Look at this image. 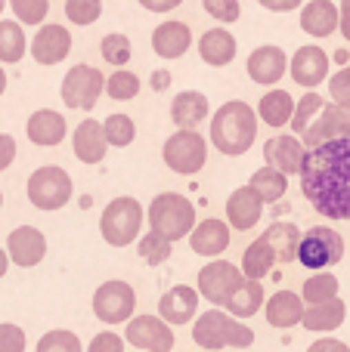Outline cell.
I'll use <instances>...</instances> for the list:
<instances>
[{
    "instance_id": "obj_1",
    "label": "cell",
    "mask_w": 350,
    "mask_h": 352,
    "mask_svg": "<svg viewBox=\"0 0 350 352\" xmlns=\"http://www.w3.org/2000/svg\"><path fill=\"white\" fill-rule=\"evenodd\" d=\"M301 192L316 213L350 219V136H335L307 148L301 164Z\"/></svg>"
},
{
    "instance_id": "obj_2",
    "label": "cell",
    "mask_w": 350,
    "mask_h": 352,
    "mask_svg": "<svg viewBox=\"0 0 350 352\" xmlns=\"http://www.w3.org/2000/svg\"><path fill=\"white\" fill-rule=\"evenodd\" d=\"M258 109H251L242 99L233 102H223L220 109L211 118V142L220 155H245L254 146V136H258Z\"/></svg>"
},
{
    "instance_id": "obj_3",
    "label": "cell",
    "mask_w": 350,
    "mask_h": 352,
    "mask_svg": "<svg viewBox=\"0 0 350 352\" xmlns=\"http://www.w3.org/2000/svg\"><path fill=\"white\" fill-rule=\"evenodd\" d=\"M192 340L198 349H248L254 343V331L242 324L236 316H227L220 309H208L198 316L196 328H192Z\"/></svg>"
},
{
    "instance_id": "obj_4",
    "label": "cell",
    "mask_w": 350,
    "mask_h": 352,
    "mask_svg": "<svg viewBox=\"0 0 350 352\" xmlns=\"http://www.w3.org/2000/svg\"><path fill=\"white\" fill-rule=\"evenodd\" d=\"M149 229H155L158 235L171 238V241L189 238V232L196 229V207H192V201L180 192H161L149 204Z\"/></svg>"
},
{
    "instance_id": "obj_5",
    "label": "cell",
    "mask_w": 350,
    "mask_h": 352,
    "mask_svg": "<svg viewBox=\"0 0 350 352\" xmlns=\"http://www.w3.org/2000/svg\"><path fill=\"white\" fill-rule=\"evenodd\" d=\"M143 229V204L130 195H121V198L109 201L99 217V235L109 248H127L140 238Z\"/></svg>"
},
{
    "instance_id": "obj_6",
    "label": "cell",
    "mask_w": 350,
    "mask_h": 352,
    "mask_svg": "<svg viewBox=\"0 0 350 352\" xmlns=\"http://www.w3.org/2000/svg\"><path fill=\"white\" fill-rule=\"evenodd\" d=\"M295 260L301 263V266L313 269V272L338 266V263L344 260V238L335 229H329V226H313V229H307L301 235Z\"/></svg>"
},
{
    "instance_id": "obj_7",
    "label": "cell",
    "mask_w": 350,
    "mask_h": 352,
    "mask_svg": "<svg viewBox=\"0 0 350 352\" xmlns=\"http://www.w3.org/2000/svg\"><path fill=\"white\" fill-rule=\"evenodd\" d=\"M161 158H165V164L171 167L174 173L192 176L202 170L205 161H208V142H205V136L196 133V130L177 127V133L167 136L165 146H161Z\"/></svg>"
},
{
    "instance_id": "obj_8",
    "label": "cell",
    "mask_w": 350,
    "mask_h": 352,
    "mask_svg": "<svg viewBox=\"0 0 350 352\" xmlns=\"http://www.w3.org/2000/svg\"><path fill=\"white\" fill-rule=\"evenodd\" d=\"M28 201L37 210H62L72 201V176L56 164L37 167L28 176Z\"/></svg>"
},
{
    "instance_id": "obj_9",
    "label": "cell",
    "mask_w": 350,
    "mask_h": 352,
    "mask_svg": "<svg viewBox=\"0 0 350 352\" xmlns=\"http://www.w3.org/2000/svg\"><path fill=\"white\" fill-rule=\"evenodd\" d=\"M105 93V74L93 65H72L62 78V102L74 111H93Z\"/></svg>"
},
{
    "instance_id": "obj_10",
    "label": "cell",
    "mask_w": 350,
    "mask_h": 352,
    "mask_svg": "<svg viewBox=\"0 0 350 352\" xmlns=\"http://www.w3.org/2000/svg\"><path fill=\"white\" fill-rule=\"evenodd\" d=\"M136 309V291L127 285V281H105V285L96 287L93 294V312L103 324H121L130 322Z\"/></svg>"
},
{
    "instance_id": "obj_11",
    "label": "cell",
    "mask_w": 350,
    "mask_h": 352,
    "mask_svg": "<svg viewBox=\"0 0 350 352\" xmlns=\"http://www.w3.org/2000/svg\"><path fill=\"white\" fill-rule=\"evenodd\" d=\"M245 272L242 266H233L227 260H211L198 269V294L208 300L211 306H227V300L233 297V291L242 285Z\"/></svg>"
},
{
    "instance_id": "obj_12",
    "label": "cell",
    "mask_w": 350,
    "mask_h": 352,
    "mask_svg": "<svg viewBox=\"0 0 350 352\" xmlns=\"http://www.w3.org/2000/svg\"><path fill=\"white\" fill-rule=\"evenodd\" d=\"M124 340L140 352H171L177 334L174 324H167L161 316H134L124 328Z\"/></svg>"
},
{
    "instance_id": "obj_13",
    "label": "cell",
    "mask_w": 350,
    "mask_h": 352,
    "mask_svg": "<svg viewBox=\"0 0 350 352\" xmlns=\"http://www.w3.org/2000/svg\"><path fill=\"white\" fill-rule=\"evenodd\" d=\"M28 53L37 65H59V62L68 59V53H72V31H68L65 25L43 22L41 28H37V34L31 37Z\"/></svg>"
},
{
    "instance_id": "obj_14",
    "label": "cell",
    "mask_w": 350,
    "mask_h": 352,
    "mask_svg": "<svg viewBox=\"0 0 350 352\" xmlns=\"http://www.w3.org/2000/svg\"><path fill=\"white\" fill-rule=\"evenodd\" d=\"M335 136H350V102H326L316 121L304 133V146L313 148Z\"/></svg>"
},
{
    "instance_id": "obj_15",
    "label": "cell",
    "mask_w": 350,
    "mask_h": 352,
    "mask_svg": "<svg viewBox=\"0 0 350 352\" xmlns=\"http://www.w3.org/2000/svg\"><path fill=\"white\" fill-rule=\"evenodd\" d=\"M289 72L298 87L313 90V87H320L329 78V53L322 47H316V43L298 47V53L289 59Z\"/></svg>"
},
{
    "instance_id": "obj_16",
    "label": "cell",
    "mask_w": 350,
    "mask_h": 352,
    "mask_svg": "<svg viewBox=\"0 0 350 352\" xmlns=\"http://www.w3.org/2000/svg\"><path fill=\"white\" fill-rule=\"evenodd\" d=\"M304 155H307V146L298 140V133H279L264 142V161L276 170H282L285 176L301 173Z\"/></svg>"
},
{
    "instance_id": "obj_17",
    "label": "cell",
    "mask_w": 350,
    "mask_h": 352,
    "mask_svg": "<svg viewBox=\"0 0 350 352\" xmlns=\"http://www.w3.org/2000/svg\"><path fill=\"white\" fill-rule=\"evenodd\" d=\"M248 78L260 87H273L282 80V74L289 72V56H285L282 47H273V43H264L258 47L245 62Z\"/></svg>"
},
{
    "instance_id": "obj_18",
    "label": "cell",
    "mask_w": 350,
    "mask_h": 352,
    "mask_svg": "<svg viewBox=\"0 0 350 352\" xmlns=\"http://www.w3.org/2000/svg\"><path fill=\"white\" fill-rule=\"evenodd\" d=\"M6 254H10V260L16 263V266L31 269L47 256V238H43V232L34 229V226H19V229H12L10 238H6Z\"/></svg>"
},
{
    "instance_id": "obj_19",
    "label": "cell",
    "mask_w": 350,
    "mask_h": 352,
    "mask_svg": "<svg viewBox=\"0 0 350 352\" xmlns=\"http://www.w3.org/2000/svg\"><path fill=\"white\" fill-rule=\"evenodd\" d=\"M198 287H189V285H177L171 291L161 294L158 300V316L165 318L167 324L180 328V324H189L198 312Z\"/></svg>"
},
{
    "instance_id": "obj_20",
    "label": "cell",
    "mask_w": 350,
    "mask_h": 352,
    "mask_svg": "<svg viewBox=\"0 0 350 352\" xmlns=\"http://www.w3.org/2000/svg\"><path fill=\"white\" fill-rule=\"evenodd\" d=\"M260 217H264V201H260V195L254 192L251 186L236 188L227 198V219L236 232L254 229V226L260 223Z\"/></svg>"
},
{
    "instance_id": "obj_21",
    "label": "cell",
    "mask_w": 350,
    "mask_h": 352,
    "mask_svg": "<svg viewBox=\"0 0 350 352\" xmlns=\"http://www.w3.org/2000/svg\"><path fill=\"white\" fill-rule=\"evenodd\" d=\"M233 235H229V226L217 217H208L202 223H196V229L189 232V248L198 256H220L229 248Z\"/></svg>"
},
{
    "instance_id": "obj_22",
    "label": "cell",
    "mask_w": 350,
    "mask_h": 352,
    "mask_svg": "<svg viewBox=\"0 0 350 352\" xmlns=\"http://www.w3.org/2000/svg\"><path fill=\"white\" fill-rule=\"evenodd\" d=\"M72 148H74V155H78V161H84V164H99V161L105 158V152H109L105 127L99 121H93V118L81 121L78 127H74Z\"/></svg>"
},
{
    "instance_id": "obj_23",
    "label": "cell",
    "mask_w": 350,
    "mask_h": 352,
    "mask_svg": "<svg viewBox=\"0 0 350 352\" xmlns=\"http://www.w3.org/2000/svg\"><path fill=\"white\" fill-rule=\"evenodd\" d=\"M192 47V31L186 22L167 19L152 31V50L158 59H180Z\"/></svg>"
},
{
    "instance_id": "obj_24",
    "label": "cell",
    "mask_w": 350,
    "mask_h": 352,
    "mask_svg": "<svg viewBox=\"0 0 350 352\" xmlns=\"http://www.w3.org/2000/svg\"><path fill=\"white\" fill-rule=\"evenodd\" d=\"M301 28L310 37H332L341 28V6L332 0H310L301 10Z\"/></svg>"
},
{
    "instance_id": "obj_25",
    "label": "cell",
    "mask_w": 350,
    "mask_h": 352,
    "mask_svg": "<svg viewBox=\"0 0 350 352\" xmlns=\"http://www.w3.org/2000/svg\"><path fill=\"white\" fill-rule=\"evenodd\" d=\"M25 133H28V140L34 142V146L50 148V146H59V142L65 140L68 124H65V118H62L59 111L37 109L34 115L28 118V124H25Z\"/></svg>"
},
{
    "instance_id": "obj_26",
    "label": "cell",
    "mask_w": 350,
    "mask_h": 352,
    "mask_svg": "<svg viewBox=\"0 0 350 352\" xmlns=\"http://www.w3.org/2000/svg\"><path fill=\"white\" fill-rule=\"evenodd\" d=\"M347 318V303L341 297H332V300H322V303H310V309H304V318L301 324L313 334H332L344 324Z\"/></svg>"
},
{
    "instance_id": "obj_27",
    "label": "cell",
    "mask_w": 350,
    "mask_h": 352,
    "mask_svg": "<svg viewBox=\"0 0 350 352\" xmlns=\"http://www.w3.org/2000/svg\"><path fill=\"white\" fill-rule=\"evenodd\" d=\"M304 297H298L295 291H276L270 300L264 303V316L267 322H270V328H295L298 322L304 318Z\"/></svg>"
},
{
    "instance_id": "obj_28",
    "label": "cell",
    "mask_w": 350,
    "mask_h": 352,
    "mask_svg": "<svg viewBox=\"0 0 350 352\" xmlns=\"http://www.w3.org/2000/svg\"><path fill=\"white\" fill-rule=\"evenodd\" d=\"M236 37L229 34L227 28H208L202 37H198V56H202L205 65H214V68H223L236 59Z\"/></svg>"
},
{
    "instance_id": "obj_29",
    "label": "cell",
    "mask_w": 350,
    "mask_h": 352,
    "mask_svg": "<svg viewBox=\"0 0 350 352\" xmlns=\"http://www.w3.org/2000/svg\"><path fill=\"white\" fill-rule=\"evenodd\" d=\"M211 105H208V96L198 90H183L174 96L171 102V121L174 127H183V130H196L198 124L208 118Z\"/></svg>"
},
{
    "instance_id": "obj_30",
    "label": "cell",
    "mask_w": 350,
    "mask_h": 352,
    "mask_svg": "<svg viewBox=\"0 0 350 352\" xmlns=\"http://www.w3.org/2000/svg\"><path fill=\"white\" fill-rule=\"evenodd\" d=\"M264 303H267V297H264V287H260V278H248L245 275L242 285L233 291V297L227 300L223 309L236 318H251L254 312L264 309Z\"/></svg>"
},
{
    "instance_id": "obj_31",
    "label": "cell",
    "mask_w": 350,
    "mask_h": 352,
    "mask_svg": "<svg viewBox=\"0 0 350 352\" xmlns=\"http://www.w3.org/2000/svg\"><path fill=\"white\" fill-rule=\"evenodd\" d=\"M258 118L264 124H270V127L282 130L291 124V118H295V99H291V93L285 90H270L260 96L258 102Z\"/></svg>"
},
{
    "instance_id": "obj_32",
    "label": "cell",
    "mask_w": 350,
    "mask_h": 352,
    "mask_svg": "<svg viewBox=\"0 0 350 352\" xmlns=\"http://www.w3.org/2000/svg\"><path fill=\"white\" fill-rule=\"evenodd\" d=\"M276 250L270 248V241H267L264 235H258L251 244L245 248V254H242V272L248 275V278H267V275L273 272V266H276Z\"/></svg>"
},
{
    "instance_id": "obj_33",
    "label": "cell",
    "mask_w": 350,
    "mask_h": 352,
    "mask_svg": "<svg viewBox=\"0 0 350 352\" xmlns=\"http://www.w3.org/2000/svg\"><path fill=\"white\" fill-rule=\"evenodd\" d=\"M248 186L260 195V201H264V204H273V201L285 198V192H289V176H285L282 170H276V167L267 164V167H260V170L251 173Z\"/></svg>"
},
{
    "instance_id": "obj_34",
    "label": "cell",
    "mask_w": 350,
    "mask_h": 352,
    "mask_svg": "<svg viewBox=\"0 0 350 352\" xmlns=\"http://www.w3.org/2000/svg\"><path fill=\"white\" fill-rule=\"evenodd\" d=\"M301 235L295 223H273L270 229L264 232V238L270 241V248L276 250V260L279 263H291L298 256V244H301Z\"/></svg>"
},
{
    "instance_id": "obj_35",
    "label": "cell",
    "mask_w": 350,
    "mask_h": 352,
    "mask_svg": "<svg viewBox=\"0 0 350 352\" xmlns=\"http://www.w3.org/2000/svg\"><path fill=\"white\" fill-rule=\"evenodd\" d=\"M31 43L25 41V31H22V22H12V19H0V62H6V65H16V62H22L25 50H28Z\"/></svg>"
},
{
    "instance_id": "obj_36",
    "label": "cell",
    "mask_w": 350,
    "mask_h": 352,
    "mask_svg": "<svg viewBox=\"0 0 350 352\" xmlns=\"http://www.w3.org/2000/svg\"><path fill=\"white\" fill-rule=\"evenodd\" d=\"M136 250H140V260L146 263V266H161V263L171 260L174 241L171 238H165V235H158L155 229H149V235H140Z\"/></svg>"
},
{
    "instance_id": "obj_37",
    "label": "cell",
    "mask_w": 350,
    "mask_h": 352,
    "mask_svg": "<svg viewBox=\"0 0 350 352\" xmlns=\"http://www.w3.org/2000/svg\"><path fill=\"white\" fill-rule=\"evenodd\" d=\"M140 78L127 68H115V74L105 78V96L115 99V102H130V99L140 96Z\"/></svg>"
},
{
    "instance_id": "obj_38",
    "label": "cell",
    "mask_w": 350,
    "mask_h": 352,
    "mask_svg": "<svg viewBox=\"0 0 350 352\" xmlns=\"http://www.w3.org/2000/svg\"><path fill=\"white\" fill-rule=\"evenodd\" d=\"M338 287H341L338 278L332 272H326V269H320V272H313L304 281L301 297H304V303H322V300L338 297Z\"/></svg>"
},
{
    "instance_id": "obj_39",
    "label": "cell",
    "mask_w": 350,
    "mask_h": 352,
    "mask_svg": "<svg viewBox=\"0 0 350 352\" xmlns=\"http://www.w3.org/2000/svg\"><path fill=\"white\" fill-rule=\"evenodd\" d=\"M322 105H326V102H322V96H320V93H313V90H310V93H304V96L298 99V105H295V118H291V130H295L298 136H304V133H307V127H310V124L316 121V115H320V111H322Z\"/></svg>"
},
{
    "instance_id": "obj_40",
    "label": "cell",
    "mask_w": 350,
    "mask_h": 352,
    "mask_svg": "<svg viewBox=\"0 0 350 352\" xmlns=\"http://www.w3.org/2000/svg\"><path fill=\"white\" fill-rule=\"evenodd\" d=\"M103 127H105V136H109V146L115 148H127L136 140V124L127 115H109Z\"/></svg>"
},
{
    "instance_id": "obj_41",
    "label": "cell",
    "mask_w": 350,
    "mask_h": 352,
    "mask_svg": "<svg viewBox=\"0 0 350 352\" xmlns=\"http://www.w3.org/2000/svg\"><path fill=\"white\" fill-rule=\"evenodd\" d=\"M99 53H103V59L109 62V65L115 68H124L130 62V53H134V47H130V37L124 34H105L103 43H99Z\"/></svg>"
},
{
    "instance_id": "obj_42",
    "label": "cell",
    "mask_w": 350,
    "mask_h": 352,
    "mask_svg": "<svg viewBox=\"0 0 350 352\" xmlns=\"http://www.w3.org/2000/svg\"><path fill=\"white\" fill-rule=\"evenodd\" d=\"M34 352H84V346H81L78 334H72V331H65V328H56V331H47V334L37 340Z\"/></svg>"
},
{
    "instance_id": "obj_43",
    "label": "cell",
    "mask_w": 350,
    "mask_h": 352,
    "mask_svg": "<svg viewBox=\"0 0 350 352\" xmlns=\"http://www.w3.org/2000/svg\"><path fill=\"white\" fill-rule=\"evenodd\" d=\"M103 16V0H65V19L78 28H87Z\"/></svg>"
},
{
    "instance_id": "obj_44",
    "label": "cell",
    "mask_w": 350,
    "mask_h": 352,
    "mask_svg": "<svg viewBox=\"0 0 350 352\" xmlns=\"http://www.w3.org/2000/svg\"><path fill=\"white\" fill-rule=\"evenodd\" d=\"M10 6L22 25H43L50 12V0H10Z\"/></svg>"
},
{
    "instance_id": "obj_45",
    "label": "cell",
    "mask_w": 350,
    "mask_h": 352,
    "mask_svg": "<svg viewBox=\"0 0 350 352\" xmlns=\"http://www.w3.org/2000/svg\"><path fill=\"white\" fill-rule=\"evenodd\" d=\"M202 6L211 19H217V22H223V25L239 22V16H242L239 0H202Z\"/></svg>"
},
{
    "instance_id": "obj_46",
    "label": "cell",
    "mask_w": 350,
    "mask_h": 352,
    "mask_svg": "<svg viewBox=\"0 0 350 352\" xmlns=\"http://www.w3.org/2000/svg\"><path fill=\"white\" fill-rule=\"evenodd\" d=\"M25 346H28V337L19 324H0V352H25Z\"/></svg>"
},
{
    "instance_id": "obj_47",
    "label": "cell",
    "mask_w": 350,
    "mask_h": 352,
    "mask_svg": "<svg viewBox=\"0 0 350 352\" xmlns=\"http://www.w3.org/2000/svg\"><path fill=\"white\" fill-rule=\"evenodd\" d=\"M329 93H332L335 102H350V65L329 78Z\"/></svg>"
},
{
    "instance_id": "obj_48",
    "label": "cell",
    "mask_w": 350,
    "mask_h": 352,
    "mask_svg": "<svg viewBox=\"0 0 350 352\" xmlns=\"http://www.w3.org/2000/svg\"><path fill=\"white\" fill-rule=\"evenodd\" d=\"M87 352H124V340L118 334H112V331H103V334H96L90 340Z\"/></svg>"
},
{
    "instance_id": "obj_49",
    "label": "cell",
    "mask_w": 350,
    "mask_h": 352,
    "mask_svg": "<svg viewBox=\"0 0 350 352\" xmlns=\"http://www.w3.org/2000/svg\"><path fill=\"white\" fill-rule=\"evenodd\" d=\"M16 161V140L10 133H0V173Z\"/></svg>"
},
{
    "instance_id": "obj_50",
    "label": "cell",
    "mask_w": 350,
    "mask_h": 352,
    "mask_svg": "<svg viewBox=\"0 0 350 352\" xmlns=\"http://www.w3.org/2000/svg\"><path fill=\"white\" fill-rule=\"evenodd\" d=\"M307 352H350V346L341 340H335V337H322V340H316Z\"/></svg>"
},
{
    "instance_id": "obj_51",
    "label": "cell",
    "mask_w": 350,
    "mask_h": 352,
    "mask_svg": "<svg viewBox=\"0 0 350 352\" xmlns=\"http://www.w3.org/2000/svg\"><path fill=\"white\" fill-rule=\"evenodd\" d=\"M258 3L270 12H291V10H298L304 0H258Z\"/></svg>"
},
{
    "instance_id": "obj_52",
    "label": "cell",
    "mask_w": 350,
    "mask_h": 352,
    "mask_svg": "<svg viewBox=\"0 0 350 352\" xmlns=\"http://www.w3.org/2000/svg\"><path fill=\"white\" fill-rule=\"evenodd\" d=\"M180 3H183V0H140V6L149 12H171V10H177Z\"/></svg>"
},
{
    "instance_id": "obj_53",
    "label": "cell",
    "mask_w": 350,
    "mask_h": 352,
    "mask_svg": "<svg viewBox=\"0 0 350 352\" xmlns=\"http://www.w3.org/2000/svg\"><path fill=\"white\" fill-rule=\"evenodd\" d=\"M341 34L350 41V0H341Z\"/></svg>"
},
{
    "instance_id": "obj_54",
    "label": "cell",
    "mask_w": 350,
    "mask_h": 352,
    "mask_svg": "<svg viewBox=\"0 0 350 352\" xmlns=\"http://www.w3.org/2000/svg\"><path fill=\"white\" fill-rule=\"evenodd\" d=\"M171 87V74L167 72H155L152 74V90H167Z\"/></svg>"
},
{
    "instance_id": "obj_55",
    "label": "cell",
    "mask_w": 350,
    "mask_h": 352,
    "mask_svg": "<svg viewBox=\"0 0 350 352\" xmlns=\"http://www.w3.org/2000/svg\"><path fill=\"white\" fill-rule=\"evenodd\" d=\"M10 254H6V250L3 248H0V278H3V275H6V269H10Z\"/></svg>"
},
{
    "instance_id": "obj_56",
    "label": "cell",
    "mask_w": 350,
    "mask_h": 352,
    "mask_svg": "<svg viewBox=\"0 0 350 352\" xmlns=\"http://www.w3.org/2000/svg\"><path fill=\"white\" fill-rule=\"evenodd\" d=\"M3 90H6V72L0 68V96H3Z\"/></svg>"
},
{
    "instance_id": "obj_57",
    "label": "cell",
    "mask_w": 350,
    "mask_h": 352,
    "mask_svg": "<svg viewBox=\"0 0 350 352\" xmlns=\"http://www.w3.org/2000/svg\"><path fill=\"white\" fill-rule=\"evenodd\" d=\"M6 3H10V0H0V12H3V6H6Z\"/></svg>"
},
{
    "instance_id": "obj_58",
    "label": "cell",
    "mask_w": 350,
    "mask_h": 352,
    "mask_svg": "<svg viewBox=\"0 0 350 352\" xmlns=\"http://www.w3.org/2000/svg\"><path fill=\"white\" fill-rule=\"evenodd\" d=\"M0 207H3V192H0Z\"/></svg>"
},
{
    "instance_id": "obj_59",
    "label": "cell",
    "mask_w": 350,
    "mask_h": 352,
    "mask_svg": "<svg viewBox=\"0 0 350 352\" xmlns=\"http://www.w3.org/2000/svg\"><path fill=\"white\" fill-rule=\"evenodd\" d=\"M202 352H211V349H202Z\"/></svg>"
}]
</instances>
